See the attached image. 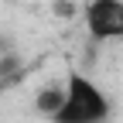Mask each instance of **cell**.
<instances>
[{
	"label": "cell",
	"mask_w": 123,
	"mask_h": 123,
	"mask_svg": "<svg viewBox=\"0 0 123 123\" xmlns=\"http://www.w3.org/2000/svg\"><path fill=\"white\" fill-rule=\"evenodd\" d=\"M110 116H113L110 96H106L86 72L68 68L65 96H62V106L55 110L51 123H110Z\"/></svg>",
	"instance_id": "6da1fadb"
},
{
	"label": "cell",
	"mask_w": 123,
	"mask_h": 123,
	"mask_svg": "<svg viewBox=\"0 0 123 123\" xmlns=\"http://www.w3.org/2000/svg\"><path fill=\"white\" fill-rule=\"evenodd\" d=\"M62 96H65V82H51V86H44L38 96H34V110H38L44 120H51L55 110L62 106Z\"/></svg>",
	"instance_id": "3957f363"
},
{
	"label": "cell",
	"mask_w": 123,
	"mask_h": 123,
	"mask_svg": "<svg viewBox=\"0 0 123 123\" xmlns=\"http://www.w3.org/2000/svg\"><path fill=\"white\" fill-rule=\"evenodd\" d=\"M0 51H7V38H0Z\"/></svg>",
	"instance_id": "277c9868"
},
{
	"label": "cell",
	"mask_w": 123,
	"mask_h": 123,
	"mask_svg": "<svg viewBox=\"0 0 123 123\" xmlns=\"http://www.w3.org/2000/svg\"><path fill=\"white\" fill-rule=\"evenodd\" d=\"M82 24L92 44L123 41V0H86Z\"/></svg>",
	"instance_id": "7a4b0ae2"
}]
</instances>
